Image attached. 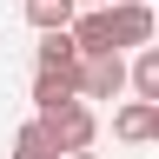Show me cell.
<instances>
[{
    "instance_id": "7a4b0ae2",
    "label": "cell",
    "mask_w": 159,
    "mask_h": 159,
    "mask_svg": "<svg viewBox=\"0 0 159 159\" xmlns=\"http://www.w3.org/2000/svg\"><path fill=\"white\" fill-rule=\"evenodd\" d=\"M66 99H86L80 66H33V113H60Z\"/></svg>"
},
{
    "instance_id": "7c38bea8",
    "label": "cell",
    "mask_w": 159,
    "mask_h": 159,
    "mask_svg": "<svg viewBox=\"0 0 159 159\" xmlns=\"http://www.w3.org/2000/svg\"><path fill=\"white\" fill-rule=\"evenodd\" d=\"M152 146H159V133H152Z\"/></svg>"
},
{
    "instance_id": "6da1fadb",
    "label": "cell",
    "mask_w": 159,
    "mask_h": 159,
    "mask_svg": "<svg viewBox=\"0 0 159 159\" xmlns=\"http://www.w3.org/2000/svg\"><path fill=\"white\" fill-rule=\"evenodd\" d=\"M80 86H86V99H113V93L133 86V66L119 60V47L113 53H86L80 60Z\"/></svg>"
},
{
    "instance_id": "3957f363",
    "label": "cell",
    "mask_w": 159,
    "mask_h": 159,
    "mask_svg": "<svg viewBox=\"0 0 159 159\" xmlns=\"http://www.w3.org/2000/svg\"><path fill=\"white\" fill-rule=\"evenodd\" d=\"M40 119L53 126V139H60L66 152H80V146H93V139H99V119H93V106H86V99H66L60 113H40Z\"/></svg>"
},
{
    "instance_id": "30bf717a",
    "label": "cell",
    "mask_w": 159,
    "mask_h": 159,
    "mask_svg": "<svg viewBox=\"0 0 159 159\" xmlns=\"http://www.w3.org/2000/svg\"><path fill=\"white\" fill-rule=\"evenodd\" d=\"M66 159H99V152H93V146H80V152H66Z\"/></svg>"
},
{
    "instance_id": "277c9868",
    "label": "cell",
    "mask_w": 159,
    "mask_h": 159,
    "mask_svg": "<svg viewBox=\"0 0 159 159\" xmlns=\"http://www.w3.org/2000/svg\"><path fill=\"white\" fill-rule=\"evenodd\" d=\"M152 33H159V20L146 0H113V40L119 47H152Z\"/></svg>"
},
{
    "instance_id": "9c48e42d",
    "label": "cell",
    "mask_w": 159,
    "mask_h": 159,
    "mask_svg": "<svg viewBox=\"0 0 159 159\" xmlns=\"http://www.w3.org/2000/svg\"><path fill=\"white\" fill-rule=\"evenodd\" d=\"M133 93L139 99H159V47H139V60H133Z\"/></svg>"
},
{
    "instance_id": "8992f818",
    "label": "cell",
    "mask_w": 159,
    "mask_h": 159,
    "mask_svg": "<svg viewBox=\"0 0 159 159\" xmlns=\"http://www.w3.org/2000/svg\"><path fill=\"white\" fill-rule=\"evenodd\" d=\"M13 159H66V146H60V139H53V126L33 113L27 126L13 133Z\"/></svg>"
},
{
    "instance_id": "ba28073f",
    "label": "cell",
    "mask_w": 159,
    "mask_h": 159,
    "mask_svg": "<svg viewBox=\"0 0 159 159\" xmlns=\"http://www.w3.org/2000/svg\"><path fill=\"white\" fill-rule=\"evenodd\" d=\"M27 20L40 33H47V27H73V20H80V0H27Z\"/></svg>"
},
{
    "instance_id": "8fae6325",
    "label": "cell",
    "mask_w": 159,
    "mask_h": 159,
    "mask_svg": "<svg viewBox=\"0 0 159 159\" xmlns=\"http://www.w3.org/2000/svg\"><path fill=\"white\" fill-rule=\"evenodd\" d=\"M80 7H106V0H80Z\"/></svg>"
},
{
    "instance_id": "5b68a950",
    "label": "cell",
    "mask_w": 159,
    "mask_h": 159,
    "mask_svg": "<svg viewBox=\"0 0 159 159\" xmlns=\"http://www.w3.org/2000/svg\"><path fill=\"white\" fill-rule=\"evenodd\" d=\"M113 133L126 139V146H146L159 133V99H126V106L113 113Z\"/></svg>"
},
{
    "instance_id": "52a82bcc",
    "label": "cell",
    "mask_w": 159,
    "mask_h": 159,
    "mask_svg": "<svg viewBox=\"0 0 159 159\" xmlns=\"http://www.w3.org/2000/svg\"><path fill=\"white\" fill-rule=\"evenodd\" d=\"M73 33H80L86 53H113V47H119V40H113V7H80Z\"/></svg>"
}]
</instances>
